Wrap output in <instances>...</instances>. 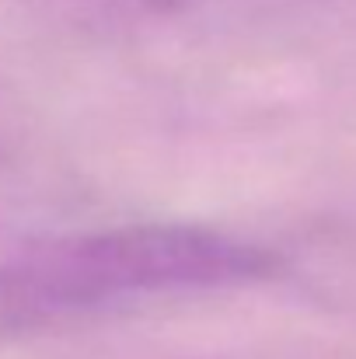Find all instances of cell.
<instances>
[{
	"mask_svg": "<svg viewBox=\"0 0 356 359\" xmlns=\"http://www.w3.org/2000/svg\"><path fill=\"white\" fill-rule=\"evenodd\" d=\"M279 255L199 224H126L35 241L0 262V342L168 293L265 283Z\"/></svg>",
	"mask_w": 356,
	"mask_h": 359,
	"instance_id": "6da1fadb",
	"label": "cell"
},
{
	"mask_svg": "<svg viewBox=\"0 0 356 359\" xmlns=\"http://www.w3.org/2000/svg\"><path fill=\"white\" fill-rule=\"evenodd\" d=\"M39 14L77 32H119L161 21L189 0H28Z\"/></svg>",
	"mask_w": 356,
	"mask_h": 359,
	"instance_id": "7a4b0ae2",
	"label": "cell"
}]
</instances>
